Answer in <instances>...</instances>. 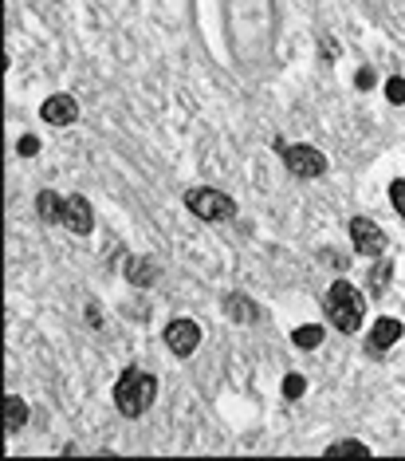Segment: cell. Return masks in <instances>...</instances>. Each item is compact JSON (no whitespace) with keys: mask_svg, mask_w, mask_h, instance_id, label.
<instances>
[{"mask_svg":"<svg viewBox=\"0 0 405 461\" xmlns=\"http://www.w3.org/2000/svg\"><path fill=\"white\" fill-rule=\"evenodd\" d=\"M153 398H158V378L138 371V367L122 371L119 383H114V406H119V414H126V418L146 414Z\"/></svg>","mask_w":405,"mask_h":461,"instance_id":"cell-1","label":"cell"},{"mask_svg":"<svg viewBox=\"0 0 405 461\" xmlns=\"http://www.w3.org/2000/svg\"><path fill=\"white\" fill-rule=\"evenodd\" d=\"M327 316L338 332H358V327H362V316H366L362 292L350 280H335L330 292H327Z\"/></svg>","mask_w":405,"mask_h":461,"instance_id":"cell-2","label":"cell"},{"mask_svg":"<svg viewBox=\"0 0 405 461\" xmlns=\"http://www.w3.org/2000/svg\"><path fill=\"white\" fill-rule=\"evenodd\" d=\"M185 205H189V213L201 217V221H228L237 213V201L228 194H220V189H189Z\"/></svg>","mask_w":405,"mask_h":461,"instance_id":"cell-3","label":"cell"},{"mask_svg":"<svg viewBox=\"0 0 405 461\" xmlns=\"http://www.w3.org/2000/svg\"><path fill=\"white\" fill-rule=\"evenodd\" d=\"M279 154H284V162H287V170L296 174V178H319L323 170H327V158L319 154V146H287V142H279Z\"/></svg>","mask_w":405,"mask_h":461,"instance_id":"cell-4","label":"cell"},{"mask_svg":"<svg viewBox=\"0 0 405 461\" xmlns=\"http://www.w3.org/2000/svg\"><path fill=\"white\" fill-rule=\"evenodd\" d=\"M166 347L178 359L193 355V351L201 347V327H197L193 319H173V324L166 327Z\"/></svg>","mask_w":405,"mask_h":461,"instance_id":"cell-5","label":"cell"},{"mask_svg":"<svg viewBox=\"0 0 405 461\" xmlns=\"http://www.w3.org/2000/svg\"><path fill=\"white\" fill-rule=\"evenodd\" d=\"M350 240H355V253H362V256L386 253V233L374 221H366V217H355V221H350Z\"/></svg>","mask_w":405,"mask_h":461,"instance_id":"cell-6","label":"cell"},{"mask_svg":"<svg viewBox=\"0 0 405 461\" xmlns=\"http://www.w3.org/2000/svg\"><path fill=\"white\" fill-rule=\"evenodd\" d=\"M63 225H68L71 233H79V237H87L94 225V213H91V201L79 194H71L68 201H63Z\"/></svg>","mask_w":405,"mask_h":461,"instance_id":"cell-7","label":"cell"},{"mask_svg":"<svg viewBox=\"0 0 405 461\" xmlns=\"http://www.w3.org/2000/svg\"><path fill=\"white\" fill-rule=\"evenodd\" d=\"M40 115H43V122H51V127H68V122L79 119V102L71 99V95H51V99H43Z\"/></svg>","mask_w":405,"mask_h":461,"instance_id":"cell-8","label":"cell"},{"mask_svg":"<svg viewBox=\"0 0 405 461\" xmlns=\"http://www.w3.org/2000/svg\"><path fill=\"white\" fill-rule=\"evenodd\" d=\"M401 339V319H378L374 324V332H370V351H386V347H394V343Z\"/></svg>","mask_w":405,"mask_h":461,"instance_id":"cell-9","label":"cell"},{"mask_svg":"<svg viewBox=\"0 0 405 461\" xmlns=\"http://www.w3.org/2000/svg\"><path fill=\"white\" fill-rule=\"evenodd\" d=\"M126 280L138 284V288H150L158 280V265L153 260H142V256H126Z\"/></svg>","mask_w":405,"mask_h":461,"instance_id":"cell-10","label":"cell"},{"mask_svg":"<svg viewBox=\"0 0 405 461\" xmlns=\"http://www.w3.org/2000/svg\"><path fill=\"white\" fill-rule=\"evenodd\" d=\"M225 316L237 319V324H252V319H256V304L244 296V292H232V296H225Z\"/></svg>","mask_w":405,"mask_h":461,"instance_id":"cell-11","label":"cell"},{"mask_svg":"<svg viewBox=\"0 0 405 461\" xmlns=\"http://www.w3.org/2000/svg\"><path fill=\"white\" fill-rule=\"evenodd\" d=\"M63 201H68V197H60V194H51V189H43V194L36 197V213H40L43 221H60V225H63Z\"/></svg>","mask_w":405,"mask_h":461,"instance_id":"cell-12","label":"cell"},{"mask_svg":"<svg viewBox=\"0 0 405 461\" xmlns=\"http://www.w3.org/2000/svg\"><path fill=\"white\" fill-rule=\"evenodd\" d=\"M291 343H296L299 351H315L323 343V327L319 324H303V327H296L291 332Z\"/></svg>","mask_w":405,"mask_h":461,"instance_id":"cell-13","label":"cell"},{"mask_svg":"<svg viewBox=\"0 0 405 461\" xmlns=\"http://www.w3.org/2000/svg\"><path fill=\"white\" fill-rule=\"evenodd\" d=\"M4 418H9V430H12V434H16V430H24V422H28V406H24V398L9 394V398H4Z\"/></svg>","mask_w":405,"mask_h":461,"instance_id":"cell-14","label":"cell"},{"mask_svg":"<svg viewBox=\"0 0 405 461\" xmlns=\"http://www.w3.org/2000/svg\"><path fill=\"white\" fill-rule=\"evenodd\" d=\"M389 272H394V268H389V260L374 265V268H370V292H386V288H389Z\"/></svg>","mask_w":405,"mask_h":461,"instance_id":"cell-15","label":"cell"},{"mask_svg":"<svg viewBox=\"0 0 405 461\" xmlns=\"http://www.w3.org/2000/svg\"><path fill=\"white\" fill-rule=\"evenodd\" d=\"M386 99L394 102V107H401V102H405V79L401 75L386 79Z\"/></svg>","mask_w":405,"mask_h":461,"instance_id":"cell-16","label":"cell"},{"mask_svg":"<svg viewBox=\"0 0 405 461\" xmlns=\"http://www.w3.org/2000/svg\"><path fill=\"white\" fill-rule=\"evenodd\" d=\"M303 391H307V378L303 375H287L284 378V398H303Z\"/></svg>","mask_w":405,"mask_h":461,"instance_id":"cell-17","label":"cell"},{"mask_svg":"<svg viewBox=\"0 0 405 461\" xmlns=\"http://www.w3.org/2000/svg\"><path fill=\"white\" fill-rule=\"evenodd\" d=\"M327 453H330V457H338V453H370V445H362V442H355V438H350V442H335Z\"/></svg>","mask_w":405,"mask_h":461,"instance_id":"cell-18","label":"cell"},{"mask_svg":"<svg viewBox=\"0 0 405 461\" xmlns=\"http://www.w3.org/2000/svg\"><path fill=\"white\" fill-rule=\"evenodd\" d=\"M389 201H394V209L405 217V178H397L394 186H389Z\"/></svg>","mask_w":405,"mask_h":461,"instance_id":"cell-19","label":"cell"},{"mask_svg":"<svg viewBox=\"0 0 405 461\" xmlns=\"http://www.w3.org/2000/svg\"><path fill=\"white\" fill-rule=\"evenodd\" d=\"M16 154H20V158H32V154H40V138H36V134H24V138L16 142Z\"/></svg>","mask_w":405,"mask_h":461,"instance_id":"cell-20","label":"cell"},{"mask_svg":"<svg viewBox=\"0 0 405 461\" xmlns=\"http://www.w3.org/2000/svg\"><path fill=\"white\" fill-rule=\"evenodd\" d=\"M374 83H378V75H374L370 68H362V71H358V75H355V87H358V91H370Z\"/></svg>","mask_w":405,"mask_h":461,"instance_id":"cell-21","label":"cell"},{"mask_svg":"<svg viewBox=\"0 0 405 461\" xmlns=\"http://www.w3.org/2000/svg\"><path fill=\"white\" fill-rule=\"evenodd\" d=\"M323 55H327V60H338V48H335V40H323Z\"/></svg>","mask_w":405,"mask_h":461,"instance_id":"cell-22","label":"cell"}]
</instances>
